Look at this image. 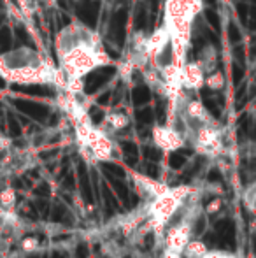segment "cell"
Listing matches in <instances>:
<instances>
[{
	"mask_svg": "<svg viewBox=\"0 0 256 258\" xmlns=\"http://www.w3.org/2000/svg\"><path fill=\"white\" fill-rule=\"evenodd\" d=\"M193 194V186H168V190L153 197L149 201V204L146 206L147 218H156V220H161L165 223H170L172 218L181 211L186 199L192 197Z\"/></svg>",
	"mask_w": 256,
	"mask_h": 258,
	"instance_id": "1",
	"label": "cell"
},
{
	"mask_svg": "<svg viewBox=\"0 0 256 258\" xmlns=\"http://www.w3.org/2000/svg\"><path fill=\"white\" fill-rule=\"evenodd\" d=\"M93 51H95V48L90 44H84V42L74 46L68 51L60 54V69L67 76H82L84 78L88 72L99 69L95 63V54H93Z\"/></svg>",
	"mask_w": 256,
	"mask_h": 258,
	"instance_id": "2",
	"label": "cell"
},
{
	"mask_svg": "<svg viewBox=\"0 0 256 258\" xmlns=\"http://www.w3.org/2000/svg\"><path fill=\"white\" fill-rule=\"evenodd\" d=\"M151 137H153L154 146L160 148L165 153L178 151V150H181V148H185V144H186V139L183 137V134L179 132L176 126H170V125L153 126Z\"/></svg>",
	"mask_w": 256,
	"mask_h": 258,
	"instance_id": "3",
	"label": "cell"
},
{
	"mask_svg": "<svg viewBox=\"0 0 256 258\" xmlns=\"http://www.w3.org/2000/svg\"><path fill=\"white\" fill-rule=\"evenodd\" d=\"M84 146L90 148V151L95 156L97 162H111L114 155V144L111 141L109 134L102 126H93L92 132L88 134Z\"/></svg>",
	"mask_w": 256,
	"mask_h": 258,
	"instance_id": "4",
	"label": "cell"
},
{
	"mask_svg": "<svg viewBox=\"0 0 256 258\" xmlns=\"http://www.w3.org/2000/svg\"><path fill=\"white\" fill-rule=\"evenodd\" d=\"M193 235V221L181 220L179 223L167 227L163 235V248H170L176 251L183 253L185 246L188 244V241Z\"/></svg>",
	"mask_w": 256,
	"mask_h": 258,
	"instance_id": "5",
	"label": "cell"
},
{
	"mask_svg": "<svg viewBox=\"0 0 256 258\" xmlns=\"http://www.w3.org/2000/svg\"><path fill=\"white\" fill-rule=\"evenodd\" d=\"M41 61H44V58L39 53L32 51V49H27V48L14 49V51L0 54V71H2V69L25 67V65H39Z\"/></svg>",
	"mask_w": 256,
	"mask_h": 258,
	"instance_id": "6",
	"label": "cell"
},
{
	"mask_svg": "<svg viewBox=\"0 0 256 258\" xmlns=\"http://www.w3.org/2000/svg\"><path fill=\"white\" fill-rule=\"evenodd\" d=\"M205 72L202 71V67L197 61H188L183 63L181 67V86L183 90H200L204 86Z\"/></svg>",
	"mask_w": 256,
	"mask_h": 258,
	"instance_id": "7",
	"label": "cell"
},
{
	"mask_svg": "<svg viewBox=\"0 0 256 258\" xmlns=\"http://www.w3.org/2000/svg\"><path fill=\"white\" fill-rule=\"evenodd\" d=\"M130 176H132V181L135 183L137 190L140 194L147 195V197H156V195L163 194L165 190H168V184L163 183V181H158V179H153V177H147L140 172H133L130 170Z\"/></svg>",
	"mask_w": 256,
	"mask_h": 258,
	"instance_id": "8",
	"label": "cell"
},
{
	"mask_svg": "<svg viewBox=\"0 0 256 258\" xmlns=\"http://www.w3.org/2000/svg\"><path fill=\"white\" fill-rule=\"evenodd\" d=\"M168 41H170V32H168V28L163 25V27L156 28L153 34L146 37V41H144V53H146L151 60L165 44H168Z\"/></svg>",
	"mask_w": 256,
	"mask_h": 258,
	"instance_id": "9",
	"label": "cell"
},
{
	"mask_svg": "<svg viewBox=\"0 0 256 258\" xmlns=\"http://www.w3.org/2000/svg\"><path fill=\"white\" fill-rule=\"evenodd\" d=\"M146 220H147V213H146V206H144L142 209H137V211H133V213L127 214V216L120 218V220L116 221V227L121 230V234L130 237V235L139 228V225Z\"/></svg>",
	"mask_w": 256,
	"mask_h": 258,
	"instance_id": "10",
	"label": "cell"
},
{
	"mask_svg": "<svg viewBox=\"0 0 256 258\" xmlns=\"http://www.w3.org/2000/svg\"><path fill=\"white\" fill-rule=\"evenodd\" d=\"M104 125L109 126L113 132H120V130H125L130 125V118L125 112L113 111L104 118Z\"/></svg>",
	"mask_w": 256,
	"mask_h": 258,
	"instance_id": "11",
	"label": "cell"
},
{
	"mask_svg": "<svg viewBox=\"0 0 256 258\" xmlns=\"http://www.w3.org/2000/svg\"><path fill=\"white\" fill-rule=\"evenodd\" d=\"M207 244L198 239H190L188 244L183 249V258H202L207 253Z\"/></svg>",
	"mask_w": 256,
	"mask_h": 258,
	"instance_id": "12",
	"label": "cell"
},
{
	"mask_svg": "<svg viewBox=\"0 0 256 258\" xmlns=\"http://www.w3.org/2000/svg\"><path fill=\"white\" fill-rule=\"evenodd\" d=\"M63 92L72 93V95L77 97L79 93H82L84 90V81H82V76H67L65 78V85H63Z\"/></svg>",
	"mask_w": 256,
	"mask_h": 258,
	"instance_id": "13",
	"label": "cell"
},
{
	"mask_svg": "<svg viewBox=\"0 0 256 258\" xmlns=\"http://www.w3.org/2000/svg\"><path fill=\"white\" fill-rule=\"evenodd\" d=\"M204 85H207L211 90H221L225 86V76L221 72H209V76H205Z\"/></svg>",
	"mask_w": 256,
	"mask_h": 258,
	"instance_id": "14",
	"label": "cell"
},
{
	"mask_svg": "<svg viewBox=\"0 0 256 258\" xmlns=\"http://www.w3.org/2000/svg\"><path fill=\"white\" fill-rule=\"evenodd\" d=\"M16 191L13 190V188H4L2 191H0V206L4 207V209H13L14 206H16Z\"/></svg>",
	"mask_w": 256,
	"mask_h": 258,
	"instance_id": "15",
	"label": "cell"
},
{
	"mask_svg": "<svg viewBox=\"0 0 256 258\" xmlns=\"http://www.w3.org/2000/svg\"><path fill=\"white\" fill-rule=\"evenodd\" d=\"M133 71H135V65H133V61L128 60V58H125V60H121L120 63H118V74H120V78L125 79V81H128V79L132 78Z\"/></svg>",
	"mask_w": 256,
	"mask_h": 258,
	"instance_id": "16",
	"label": "cell"
},
{
	"mask_svg": "<svg viewBox=\"0 0 256 258\" xmlns=\"http://www.w3.org/2000/svg\"><path fill=\"white\" fill-rule=\"evenodd\" d=\"M242 202L247 207L249 213H254V204H256V191H254V184H251L246 191H242Z\"/></svg>",
	"mask_w": 256,
	"mask_h": 258,
	"instance_id": "17",
	"label": "cell"
},
{
	"mask_svg": "<svg viewBox=\"0 0 256 258\" xmlns=\"http://www.w3.org/2000/svg\"><path fill=\"white\" fill-rule=\"evenodd\" d=\"M21 249H23L25 253H34L39 249V246H41V242H39L37 237H34V235H28V237H23L21 239Z\"/></svg>",
	"mask_w": 256,
	"mask_h": 258,
	"instance_id": "18",
	"label": "cell"
},
{
	"mask_svg": "<svg viewBox=\"0 0 256 258\" xmlns=\"http://www.w3.org/2000/svg\"><path fill=\"white\" fill-rule=\"evenodd\" d=\"M202 258H239V256L228 251H221V249H207V253Z\"/></svg>",
	"mask_w": 256,
	"mask_h": 258,
	"instance_id": "19",
	"label": "cell"
},
{
	"mask_svg": "<svg viewBox=\"0 0 256 258\" xmlns=\"http://www.w3.org/2000/svg\"><path fill=\"white\" fill-rule=\"evenodd\" d=\"M221 199H212L211 202H209L207 206H205V213L207 214H214V213H218L219 209H221Z\"/></svg>",
	"mask_w": 256,
	"mask_h": 258,
	"instance_id": "20",
	"label": "cell"
},
{
	"mask_svg": "<svg viewBox=\"0 0 256 258\" xmlns=\"http://www.w3.org/2000/svg\"><path fill=\"white\" fill-rule=\"evenodd\" d=\"M160 258H183V253L176 251V249H170V248H161Z\"/></svg>",
	"mask_w": 256,
	"mask_h": 258,
	"instance_id": "21",
	"label": "cell"
},
{
	"mask_svg": "<svg viewBox=\"0 0 256 258\" xmlns=\"http://www.w3.org/2000/svg\"><path fill=\"white\" fill-rule=\"evenodd\" d=\"M11 146H13V141L0 134V153H2V151H9Z\"/></svg>",
	"mask_w": 256,
	"mask_h": 258,
	"instance_id": "22",
	"label": "cell"
},
{
	"mask_svg": "<svg viewBox=\"0 0 256 258\" xmlns=\"http://www.w3.org/2000/svg\"><path fill=\"white\" fill-rule=\"evenodd\" d=\"M74 206L77 207L81 213H84V202H82V199L79 197V195H74Z\"/></svg>",
	"mask_w": 256,
	"mask_h": 258,
	"instance_id": "23",
	"label": "cell"
},
{
	"mask_svg": "<svg viewBox=\"0 0 256 258\" xmlns=\"http://www.w3.org/2000/svg\"><path fill=\"white\" fill-rule=\"evenodd\" d=\"M4 211H6V209H4V207H2V206H0V218H2V216H4Z\"/></svg>",
	"mask_w": 256,
	"mask_h": 258,
	"instance_id": "24",
	"label": "cell"
}]
</instances>
